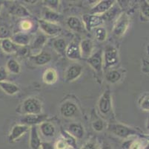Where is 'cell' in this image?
Here are the masks:
<instances>
[{
  "label": "cell",
  "instance_id": "obj_1",
  "mask_svg": "<svg viewBox=\"0 0 149 149\" xmlns=\"http://www.w3.org/2000/svg\"><path fill=\"white\" fill-rule=\"evenodd\" d=\"M108 129L111 131L113 134L121 138H128L129 136H133L137 133L134 128H129L126 125H122V124H111L108 127Z\"/></svg>",
  "mask_w": 149,
  "mask_h": 149
},
{
  "label": "cell",
  "instance_id": "obj_2",
  "mask_svg": "<svg viewBox=\"0 0 149 149\" xmlns=\"http://www.w3.org/2000/svg\"><path fill=\"white\" fill-rule=\"evenodd\" d=\"M42 104L37 98H29L22 105V112L25 114H40Z\"/></svg>",
  "mask_w": 149,
  "mask_h": 149
},
{
  "label": "cell",
  "instance_id": "obj_3",
  "mask_svg": "<svg viewBox=\"0 0 149 149\" xmlns=\"http://www.w3.org/2000/svg\"><path fill=\"white\" fill-rule=\"evenodd\" d=\"M99 110L103 115H108L112 110L111 94L109 90H106L100 97L98 104Z\"/></svg>",
  "mask_w": 149,
  "mask_h": 149
},
{
  "label": "cell",
  "instance_id": "obj_4",
  "mask_svg": "<svg viewBox=\"0 0 149 149\" xmlns=\"http://www.w3.org/2000/svg\"><path fill=\"white\" fill-rule=\"evenodd\" d=\"M129 25V19L125 13H123L118 17L113 29V35L116 37H121L126 31Z\"/></svg>",
  "mask_w": 149,
  "mask_h": 149
},
{
  "label": "cell",
  "instance_id": "obj_5",
  "mask_svg": "<svg viewBox=\"0 0 149 149\" xmlns=\"http://www.w3.org/2000/svg\"><path fill=\"white\" fill-rule=\"evenodd\" d=\"M118 52L117 50L113 46H108L105 49L104 54V62L105 68L113 66L118 63Z\"/></svg>",
  "mask_w": 149,
  "mask_h": 149
},
{
  "label": "cell",
  "instance_id": "obj_6",
  "mask_svg": "<svg viewBox=\"0 0 149 149\" xmlns=\"http://www.w3.org/2000/svg\"><path fill=\"white\" fill-rule=\"evenodd\" d=\"M82 20L85 24V27L88 31H91L93 28H97L103 23V20L102 16L99 15L85 14L82 16Z\"/></svg>",
  "mask_w": 149,
  "mask_h": 149
},
{
  "label": "cell",
  "instance_id": "obj_7",
  "mask_svg": "<svg viewBox=\"0 0 149 149\" xmlns=\"http://www.w3.org/2000/svg\"><path fill=\"white\" fill-rule=\"evenodd\" d=\"M48 116L45 114H27L21 119L22 125L27 126H33L38 124H41L45 121Z\"/></svg>",
  "mask_w": 149,
  "mask_h": 149
},
{
  "label": "cell",
  "instance_id": "obj_8",
  "mask_svg": "<svg viewBox=\"0 0 149 149\" xmlns=\"http://www.w3.org/2000/svg\"><path fill=\"white\" fill-rule=\"evenodd\" d=\"M39 24H40V27L42 30L43 32L45 33L46 35H51V36L58 35L62 31V28L55 23H54L45 21L44 20H39Z\"/></svg>",
  "mask_w": 149,
  "mask_h": 149
},
{
  "label": "cell",
  "instance_id": "obj_9",
  "mask_svg": "<svg viewBox=\"0 0 149 149\" xmlns=\"http://www.w3.org/2000/svg\"><path fill=\"white\" fill-rule=\"evenodd\" d=\"M87 62L89 65L93 68L97 72H101L102 68V64H103V59H102V50H99L98 52L94 54H91L90 57L87 59Z\"/></svg>",
  "mask_w": 149,
  "mask_h": 149
},
{
  "label": "cell",
  "instance_id": "obj_10",
  "mask_svg": "<svg viewBox=\"0 0 149 149\" xmlns=\"http://www.w3.org/2000/svg\"><path fill=\"white\" fill-rule=\"evenodd\" d=\"M114 2L115 1H113V0H102V1H100L91 10L90 14H103L114 5Z\"/></svg>",
  "mask_w": 149,
  "mask_h": 149
},
{
  "label": "cell",
  "instance_id": "obj_11",
  "mask_svg": "<svg viewBox=\"0 0 149 149\" xmlns=\"http://www.w3.org/2000/svg\"><path fill=\"white\" fill-rule=\"evenodd\" d=\"M29 130V127L25 125H17L12 128L8 136V141L10 143H13L16 140L25 134Z\"/></svg>",
  "mask_w": 149,
  "mask_h": 149
},
{
  "label": "cell",
  "instance_id": "obj_12",
  "mask_svg": "<svg viewBox=\"0 0 149 149\" xmlns=\"http://www.w3.org/2000/svg\"><path fill=\"white\" fill-rule=\"evenodd\" d=\"M82 72V67L79 64H74L69 66L65 73L66 81H74L77 79Z\"/></svg>",
  "mask_w": 149,
  "mask_h": 149
},
{
  "label": "cell",
  "instance_id": "obj_13",
  "mask_svg": "<svg viewBox=\"0 0 149 149\" xmlns=\"http://www.w3.org/2000/svg\"><path fill=\"white\" fill-rule=\"evenodd\" d=\"M65 54L69 59L79 60L82 58L79 49V45L75 42H71L68 46H67L65 50Z\"/></svg>",
  "mask_w": 149,
  "mask_h": 149
},
{
  "label": "cell",
  "instance_id": "obj_14",
  "mask_svg": "<svg viewBox=\"0 0 149 149\" xmlns=\"http://www.w3.org/2000/svg\"><path fill=\"white\" fill-rule=\"evenodd\" d=\"M41 139L39 135L36 125L31 127L30 131V147L31 149H40L41 146Z\"/></svg>",
  "mask_w": 149,
  "mask_h": 149
},
{
  "label": "cell",
  "instance_id": "obj_15",
  "mask_svg": "<svg viewBox=\"0 0 149 149\" xmlns=\"http://www.w3.org/2000/svg\"><path fill=\"white\" fill-rule=\"evenodd\" d=\"M77 111V107L75 104L71 103V102H65V104L61 106L60 113L64 117L66 118H70L75 115Z\"/></svg>",
  "mask_w": 149,
  "mask_h": 149
},
{
  "label": "cell",
  "instance_id": "obj_16",
  "mask_svg": "<svg viewBox=\"0 0 149 149\" xmlns=\"http://www.w3.org/2000/svg\"><path fill=\"white\" fill-rule=\"evenodd\" d=\"M93 43L91 40H83L79 45L82 57L87 58V59L90 57V56L91 55L92 51H93Z\"/></svg>",
  "mask_w": 149,
  "mask_h": 149
},
{
  "label": "cell",
  "instance_id": "obj_17",
  "mask_svg": "<svg viewBox=\"0 0 149 149\" xmlns=\"http://www.w3.org/2000/svg\"><path fill=\"white\" fill-rule=\"evenodd\" d=\"M68 132L71 136H74L76 139H82L84 136V133H85L83 126L80 124H77V123L70 124L68 128Z\"/></svg>",
  "mask_w": 149,
  "mask_h": 149
},
{
  "label": "cell",
  "instance_id": "obj_18",
  "mask_svg": "<svg viewBox=\"0 0 149 149\" xmlns=\"http://www.w3.org/2000/svg\"><path fill=\"white\" fill-rule=\"evenodd\" d=\"M1 48L3 50L4 52L8 54H13L17 53L19 46L15 44L10 39H5L1 41Z\"/></svg>",
  "mask_w": 149,
  "mask_h": 149
},
{
  "label": "cell",
  "instance_id": "obj_19",
  "mask_svg": "<svg viewBox=\"0 0 149 149\" xmlns=\"http://www.w3.org/2000/svg\"><path fill=\"white\" fill-rule=\"evenodd\" d=\"M11 40L19 46H28L30 43V37L25 33L19 32L13 35Z\"/></svg>",
  "mask_w": 149,
  "mask_h": 149
},
{
  "label": "cell",
  "instance_id": "obj_20",
  "mask_svg": "<svg viewBox=\"0 0 149 149\" xmlns=\"http://www.w3.org/2000/svg\"><path fill=\"white\" fill-rule=\"evenodd\" d=\"M57 78L58 76L56 70L53 68H50V69L45 70V72H44L42 80L46 84H53L56 83V81H57Z\"/></svg>",
  "mask_w": 149,
  "mask_h": 149
},
{
  "label": "cell",
  "instance_id": "obj_21",
  "mask_svg": "<svg viewBox=\"0 0 149 149\" xmlns=\"http://www.w3.org/2000/svg\"><path fill=\"white\" fill-rule=\"evenodd\" d=\"M40 131L41 133L46 137H52L56 132V129L54 125L48 121H44L40 124Z\"/></svg>",
  "mask_w": 149,
  "mask_h": 149
},
{
  "label": "cell",
  "instance_id": "obj_22",
  "mask_svg": "<svg viewBox=\"0 0 149 149\" xmlns=\"http://www.w3.org/2000/svg\"><path fill=\"white\" fill-rule=\"evenodd\" d=\"M68 26L73 31H81L83 30L82 21L76 16H70L67 20Z\"/></svg>",
  "mask_w": 149,
  "mask_h": 149
},
{
  "label": "cell",
  "instance_id": "obj_23",
  "mask_svg": "<svg viewBox=\"0 0 149 149\" xmlns=\"http://www.w3.org/2000/svg\"><path fill=\"white\" fill-rule=\"evenodd\" d=\"M0 87H1V89L3 90L5 93L10 95H14L17 92H19V90L18 86L13 84V83H10V82L7 81L0 82Z\"/></svg>",
  "mask_w": 149,
  "mask_h": 149
},
{
  "label": "cell",
  "instance_id": "obj_24",
  "mask_svg": "<svg viewBox=\"0 0 149 149\" xmlns=\"http://www.w3.org/2000/svg\"><path fill=\"white\" fill-rule=\"evenodd\" d=\"M33 61L36 65L43 66L47 64L51 61V55L48 52H42L34 56Z\"/></svg>",
  "mask_w": 149,
  "mask_h": 149
},
{
  "label": "cell",
  "instance_id": "obj_25",
  "mask_svg": "<svg viewBox=\"0 0 149 149\" xmlns=\"http://www.w3.org/2000/svg\"><path fill=\"white\" fill-rule=\"evenodd\" d=\"M119 13H120V8L116 5H113L108 11L103 13L101 16L103 21H111V20H112L114 18L116 15H118Z\"/></svg>",
  "mask_w": 149,
  "mask_h": 149
},
{
  "label": "cell",
  "instance_id": "obj_26",
  "mask_svg": "<svg viewBox=\"0 0 149 149\" xmlns=\"http://www.w3.org/2000/svg\"><path fill=\"white\" fill-rule=\"evenodd\" d=\"M53 46L59 54H64L65 53L66 48H67V43L64 39L59 38V39H56L54 41Z\"/></svg>",
  "mask_w": 149,
  "mask_h": 149
},
{
  "label": "cell",
  "instance_id": "obj_27",
  "mask_svg": "<svg viewBox=\"0 0 149 149\" xmlns=\"http://www.w3.org/2000/svg\"><path fill=\"white\" fill-rule=\"evenodd\" d=\"M61 133H62V139H64L65 142L67 143L68 147H72L74 148L77 147V140L68 131H64L63 129H61Z\"/></svg>",
  "mask_w": 149,
  "mask_h": 149
},
{
  "label": "cell",
  "instance_id": "obj_28",
  "mask_svg": "<svg viewBox=\"0 0 149 149\" xmlns=\"http://www.w3.org/2000/svg\"><path fill=\"white\" fill-rule=\"evenodd\" d=\"M121 73L117 70H111L107 72L106 74V81L111 84H115L121 78Z\"/></svg>",
  "mask_w": 149,
  "mask_h": 149
},
{
  "label": "cell",
  "instance_id": "obj_29",
  "mask_svg": "<svg viewBox=\"0 0 149 149\" xmlns=\"http://www.w3.org/2000/svg\"><path fill=\"white\" fill-rule=\"evenodd\" d=\"M6 67L8 70L13 74H18L20 72L21 67L20 65L16 60L10 59L7 62Z\"/></svg>",
  "mask_w": 149,
  "mask_h": 149
},
{
  "label": "cell",
  "instance_id": "obj_30",
  "mask_svg": "<svg viewBox=\"0 0 149 149\" xmlns=\"http://www.w3.org/2000/svg\"><path fill=\"white\" fill-rule=\"evenodd\" d=\"M59 17H60L59 14L51 9H48L44 12V20L45 21L54 23V22H56L59 20Z\"/></svg>",
  "mask_w": 149,
  "mask_h": 149
},
{
  "label": "cell",
  "instance_id": "obj_31",
  "mask_svg": "<svg viewBox=\"0 0 149 149\" xmlns=\"http://www.w3.org/2000/svg\"><path fill=\"white\" fill-rule=\"evenodd\" d=\"M46 40H47V38H46V37L44 35H37L36 38H35L34 41H33V43L32 46H31V49L39 50V49H40L44 46L45 43H46Z\"/></svg>",
  "mask_w": 149,
  "mask_h": 149
},
{
  "label": "cell",
  "instance_id": "obj_32",
  "mask_svg": "<svg viewBox=\"0 0 149 149\" xmlns=\"http://www.w3.org/2000/svg\"><path fill=\"white\" fill-rule=\"evenodd\" d=\"M11 37L10 31L6 25H0V40L9 39Z\"/></svg>",
  "mask_w": 149,
  "mask_h": 149
},
{
  "label": "cell",
  "instance_id": "obj_33",
  "mask_svg": "<svg viewBox=\"0 0 149 149\" xmlns=\"http://www.w3.org/2000/svg\"><path fill=\"white\" fill-rule=\"evenodd\" d=\"M95 37L100 42H103L107 37V31L104 28H97L95 31Z\"/></svg>",
  "mask_w": 149,
  "mask_h": 149
},
{
  "label": "cell",
  "instance_id": "obj_34",
  "mask_svg": "<svg viewBox=\"0 0 149 149\" xmlns=\"http://www.w3.org/2000/svg\"><path fill=\"white\" fill-rule=\"evenodd\" d=\"M139 106H140L141 109H143L145 111H148L149 110V98H148V94H145L144 95L141 97L139 99Z\"/></svg>",
  "mask_w": 149,
  "mask_h": 149
},
{
  "label": "cell",
  "instance_id": "obj_35",
  "mask_svg": "<svg viewBox=\"0 0 149 149\" xmlns=\"http://www.w3.org/2000/svg\"><path fill=\"white\" fill-rule=\"evenodd\" d=\"M15 14L19 17H27V16H31V13L28 12L25 7L22 5H18L15 9Z\"/></svg>",
  "mask_w": 149,
  "mask_h": 149
},
{
  "label": "cell",
  "instance_id": "obj_36",
  "mask_svg": "<svg viewBox=\"0 0 149 149\" xmlns=\"http://www.w3.org/2000/svg\"><path fill=\"white\" fill-rule=\"evenodd\" d=\"M31 51V48H30L28 46H19L18 50H17V53L19 56H20V57H26L29 56Z\"/></svg>",
  "mask_w": 149,
  "mask_h": 149
},
{
  "label": "cell",
  "instance_id": "obj_37",
  "mask_svg": "<svg viewBox=\"0 0 149 149\" xmlns=\"http://www.w3.org/2000/svg\"><path fill=\"white\" fill-rule=\"evenodd\" d=\"M92 127H93V130H95L97 132H100L104 129V122L103 121L100 119L96 120L92 123Z\"/></svg>",
  "mask_w": 149,
  "mask_h": 149
},
{
  "label": "cell",
  "instance_id": "obj_38",
  "mask_svg": "<svg viewBox=\"0 0 149 149\" xmlns=\"http://www.w3.org/2000/svg\"><path fill=\"white\" fill-rule=\"evenodd\" d=\"M46 5H48L49 7V9L51 10H56L57 9L58 6H59V2L57 1V0H48V1H45Z\"/></svg>",
  "mask_w": 149,
  "mask_h": 149
},
{
  "label": "cell",
  "instance_id": "obj_39",
  "mask_svg": "<svg viewBox=\"0 0 149 149\" xmlns=\"http://www.w3.org/2000/svg\"><path fill=\"white\" fill-rule=\"evenodd\" d=\"M149 6L148 3H147V2H144L141 6V11L142 13L143 14V16H146V18H148L149 16Z\"/></svg>",
  "mask_w": 149,
  "mask_h": 149
},
{
  "label": "cell",
  "instance_id": "obj_40",
  "mask_svg": "<svg viewBox=\"0 0 149 149\" xmlns=\"http://www.w3.org/2000/svg\"><path fill=\"white\" fill-rule=\"evenodd\" d=\"M54 147H55L56 149H67L68 146L67 143L65 142L64 139H61L56 142Z\"/></svg>",
  "mask_w": 149,
  "mask_h": 149
},
{
  "label": "cell",
  "instance_id": "obj_41",
  "mask_svg": "<svg viewBox=\"0 0 149 149\" xmlns=\"http://www.w3.org/2000/svg\"><path fill=\"white\" fill-rule=\"evenodd\" d=\"M8 78V72L4 66L0 67V82L5 81V80Z\"/></svg>",
  "mask_w": 149,
  "mask_h": 149
},
{
  "label": "cell",
  "instance_id": "obj_42",
  "mask_svg": "<svg viewBox=\"0 0 149 149\" xmlns=\"http://www.w3.org/2000/svg\"><path fill=\"white\" fill-rule=\"evenodd\" d=\"M81 149H98L97 145L94 142L90 141L85 143Z\"/></svg>",
  "mask_w": 149,
  "mask_h": 149
},
{
  "label": "cell",
  "instance_id": "obj_43",
  "mask_svg": "<svg viewBox=\"0 0 149 149\" xmlns=\"http://www.w3.org/2000/svg\"><path fill=\"white\" fill-rule=\"evenodd\" d=\"M31 23L30 22H28V20H24V21L22 22L21 23V27L22 29L24 30V31H28L31 28Z\"/></svg>",
  "mask_w": 149,
  "mask_h": 149
},
{
  "label": "cell",
  "instance_id": "obj_44",
  "mask_svg": "<svg viewBox=\"0 0 149 149\" xmlns=\"http://www.w3.org/2000/svg\"><path fill=\"white\" fill-rule=\"evenodd\" d=\"M40 149H54V145L50 143H42V142Z\"/></svg>",
  "mask_w": 149,
  "mask_h": 149
},
{
  "label": "cell",
  "instance_id": "obj_45",
  "mask_svg": "<svg viewBox=\"0 0 149 149\" xmlns=\"http://www.w3.org/2000/svg\"><path fill=\"white\" fill-rule=\"evenodd\" d=\"M143 70L146 73H148V61H144L143 63Z\"/></svg>",
  "mask_w": 149,
  "mask_h": 149
},
{
  "label": "cell",
  "instance_id": "obj_46",
  "mask_svg": "<svg viewBox=\"0 0 149 149\" xmlns=\"http://www.w3.org/2000/svg\"><path fill=\"white\" fill-rule=\"evenodd\" d=\"M101 149H112V148L111 146V145L108 144L106 142H104V143H102V145Z\"/></svg>",
  "mask_w": 149,
  "mask_h": 149
},
{
  "label": "cell",
  "instance_id": "obj_47",
  "mask_svg": "<svg viewBox=\"0 0 149 149\" xmlns=\"http://www.w3.org/2000/svg\"><path fill=\"white\" fill-rule=\"evenodd\" d=\"M145 149H148V146H147V147H146V148Z\"/></svg>",
  "mask_w": 149,
  "mask_h": 149
}]
</instances>
